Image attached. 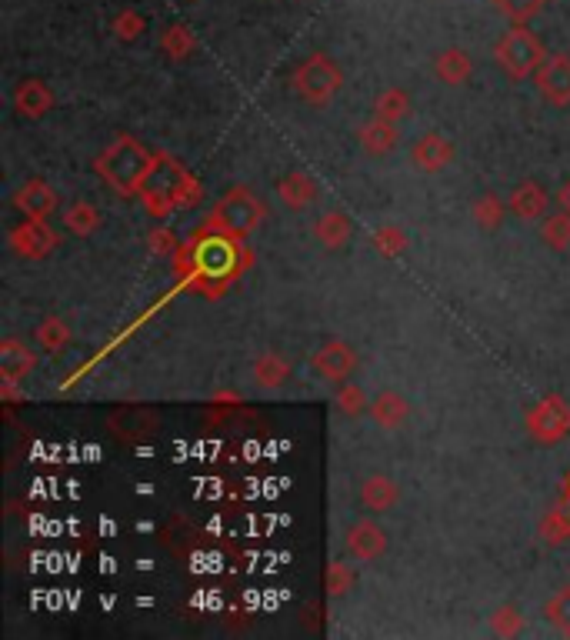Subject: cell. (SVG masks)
<instances>
[{"instance_id":"obj_1","label":"cell","mask_w":570,"mask_h":640,"mask_svg":"<svg viewBox=\"0 0 570 640\" xmlns=\"http://www.w3.org/2000/svg\"><path fill=\"white\" fill-rule=\"evenodd\" d=\"M154 154L134 140L130 134H120L104 147V154L97 157V177L104 180L110 190H117L120 197H140L147 174L154 170Z\"/></svg>"},{"instance_id":"obj_2","label":"cell","mask_w":570,"mask_h":640,"mask_svg":"<svg viewBox=\"0 0 570 640\" xmlns=\"http://www.w3.org/2000/svg\"><path fill=\"white\" fill-rule=\"evenodd\" d=\"M144 204L154 210V214H167L170 207L180 204H194L197 200V187L190 174L180 164H174L170 157H157L154 170L144 180V190H140Z\"/></svg>"},{"instance_id":"obj_3","label":"cell","mask_w":570,"mask_h":640,"mask_svg":"<svg viewBox=\"0 0 570 640\" xmlns=\"http://www.w3.org/2000/svg\"><path fill=\"white\" fill-rule=\"evenodd\" d=\"M494 60L510 80H527L547 60V47L534 30H527V24H514L494 44Z\"/></svg>"},{"instance_id":"obj_4","label":"cell","mask_w":570,"mask_h":640,"mask_svg":"<svg viewBox=\"0 0 570 640\" xmlns=\"http://www.w3.org/2000/svg\"><path fill=\"white\" fill-rule=\"evenodd\" d=\"M264 220V204L257 200V194L250 187H230L224 197L217 200L214 210L207 217V230H217V234L227 237H250Z\"/></svg>"},{"instance_id":"obj_5","label":"cell","mask_w":570,"mask_h":640,"mask_svg":"<svg viewBox=\"0 0 570 640\" xmlns=\"http://www.w3.org/2000/svg\"><path fill=\"white\" fill-rule=\"evenodd\" d=\"M340 87H344V70L330 54H310L294 70L297 97L310 107H327Z\"/></svg>"},{"instance_id":"obj_6","label":"cell","mask_w":570,"mask_h":640,"mask_svg":"<svg viewBox=\"0 0 570 640\" xmlns=\"http://www.w3.org/2000/svg\"><path fill=\"white\" fill-rule=\"evenodd\" d=\"M527 434L537 444H560L570 437V404L564 397H544L527 410Z\"/></svg>"},{"instance_id":"obj_7","label":"cell","mask_w":570,"mask_h":640,"mask_svg":"<svg viewBox=\"0 0 570 640\" xmlns=\"http://www.w3.org/2000/svg\"><path fill=\"white\" fill-rule=\"evenodd\" d=\"M310 367H314V374L320 380H327V384H344L357 370V350L350 347L347 340H327V344H320L314 354H310Z\"/></svg>"},{"instance_id":"obj_8","label":"cell","mask_w":570,"mask_h":640,"mask_svg":"<svg viewBox=\"0 0 570 640\" xmlns=\"http://www.w3.org/2000/svg\"><path fill=\"white\" fill-rule=\"evenodd\" d=\"M7 244L17 257L24 260H44L50 250L57 247V234L47 227V220H20L17 227H10Z\"/></svg>"},{"instance_id":"obj_9","label":"cell","mask_w":570,"mask_h":640,"mask_svg":"<svg viewBox=\"0 0 570 640\" xmlns=\"http://www.w3.org/2000/svg\"><path fill=\"white\" fill-rule=\"evenodd\" d=\"M10 204H14V210H17L20 217H27V220H47L57 210L60 197H57V190L50 187L44 177H30V180H24V184L14 190Z\"/></svg>"},{"instance_id":"obj_10","label":"cell","mask_w":570,"mask_h":640,"mask_svg":"<svg viewBox=\"0 0 570 640\" xmlns=\"http://www.w3.org/2000/svg\"><path fill=\"white\" fill-rule=\"evenodd\" d=\"M344 544L350 550V557L370 564V560H380L387 554V530L380 527L374 517H360L347 527Z\"/></svg>"},{"instance_id":"obj_11","label":"cell","mask_w":570,"mask_h":640,"mask_svg":"<svg viewBox=\"0 0 570 640\" xmlns=\"http://www.w3.org/2000/svg\"><path fill=\"white\" fill-rule=\"evenodd\" d=\"M410 167L420 170V174H440L450 160H454V144L437 134V130H427V134H420L414 144H410Z\"/></svg>"},{"instance_id":"obj_12","label":"cell","mask_w":570,"mask_h":640,"mask_svg":"<svg viewBox=\"0 0 570 640\" xmlns=\"http://www.w3.org/2000/svg\"><path fill=\"white\" fill-rule=\"evenodd\" d=\"M534 84L554 107H567L570 104V57L547 54V60L534 74Z\"/></svg>"},{"instance_id":"obj_13","label":"cell","mask_w":570,"mask_h":640,"mask_svg":"<svg viewBox=\"0 0 570 640\" xmlns=\"http://www.w3.org/2000/svg\"><path fill=\"white\" fill-rule=\"evenodd\" d=\"M14 110L17 117L24 120H44L50 110H54V90H50L40 77H24L20 84L14 87Z\"/></svg>"},{"instance_id":"obj_14","label":"cell","mask_w":570,"mask_h":640,"mask_svg":"<svg viewBox=\"0 0 570 640\" xmlns=\"http://www.w3.org/2000/svg\"><path fill=\"white\" fill-rule=\"evenodd\" d=\"M510 214L517 220H524V224H534V220H544L547 217V207H550V194L544 190V184H537V180H524V184L514 187V194H510Z\"/></svg>"},{"instance_id":"obj_15","label":"cell","mask_w":570,"mask_h":640,"mask_svg":"<svg viewBox=\"0 0 570 640\" xmlns=\"http://www.w3.org/2000/svg\"><path fill=\"white\" fill-rule=\"evenodd\" d=\"M277 197L287 210L300 214V210H307L317 200V180L304 174V170H290V174L277 180Z\"/></svg>"},{"instance_id":"obj_16","label":"cell","mask_w":570,"mask_h":640,"mask_svg":"<svg viewBox=\"0 0 570 640\" xmlns=\"http://www.w3.org/2000/svg\"><path fill=\"white\" fill-rule=\"evenodd\" d=\"M34 367H37V354L24 344V340H17V337L0 340V377H4L7 384L24 380Z\"/></svg>"},{"instance_id":"obj_17","label":"cell","mask_w":570,"mask_h":640,"mask_svg":"<svg viewBox=\"0 0 570 640\" xmlns=\"http://www.w3.org/2000/svg\"><path fill=\"white\" fill-rule=\"evenodd\" d=\"M434 74H437L440 84L464 87L470 80V74H474V60H470V54L464 47H447L434 57Z\"/></svg>"},{"instance_id":"obj_18","label":"cell","mask_w":570,"mask_h":640,"mask_svg":"<svg viewBox=\"0 0 570 640\" xmlns=\"http://www.w3.org/2000/svg\"><path fill=\"white\" fill-rule=\"evenodd\" d=\"M370 417H374L377 427L384 430H397L404 420L410 417V404L404 394H397V390H380V394L370 400Z\"/></svg>"},{"instance_id":"obj_19","label":"cell","mask_w":570,"mask_h":640,"mask_svg":"<svg viewBox=\"0 0 570 640\" xmlns=\"http://www.w3.org/2000/svg\"><path fill=\"white\" fill-rule=\"evenodd\" d=\"M397 500H400V487L387 474H370L364 477V484H360V504H364V510L387 514Z\"/></svg>"},{"instance_id":"obj_20","label":"cell","mask_w":570,"mask_h":640,"mask_svg":"<svg viewBox=\"0 0 570 640\" xmlns=\"http://www.w3.org/2000/svg\"><path fill=\"white\" fill-rule=\"evenodd\" d=\"M357 140H360V147H364L367 157H387L390 150L397 147V124L380 120V117H370L367 124L357 130Z\"/></svg>"},{"instance_id":"obj_21","label":"cell","mask_w":570,"mask_h":640,"mask_svg":"<svg viewBox=\"0 0 570 640\" xmlns=\"http://www.w3.org/2000/svg\"><path fill=\"white\" fill-rule=\"evenodd\" d=\"M250 377H254V384L260 390H277L287 384L290 360L280 354V350H264V354L254 360V367H250Z\"/></svg>"},{"instance_id":"obj_22","label":"cell","mask_w":570,"mask_h":640,"mask_svg":"<svg viewBox=\"0 0 570 640\" xmlns=\"http://www.w3.org/2000/svg\"><path fill=\"white\" fill-rule=\"evenodd\" d=\"M350 234H354V227H350V217L344 210H327L314 224V240L324 250H340L350 240Z\"/></svg>"},{"instance_id":"obj_23","label":"cell","mask_w":570,"mask_h":640,"mask_svg":"<svg viewBox=\"0 0 570 640\" xmlns=\"http://www.w3.org/2000/svg\"><path fill=\"white\" fill-rule=\"evenodd\" d=\"M194 50H197V37L187 24H170L164 34H160V54L167 60H174V64L187 60Z\"/></svg>"},{"instance_id":"obj_24","label":"cell","mask_w":570,"mask_h":640,"mask_svg":"<svg viewBox=\"0 0 570 640\" xmlns=\"http://www.w3.org/2000/svg\"><path fill=\"white\" fill-rule=\"evenodd\" d=\"M407 114H410V94L404 87L380 90L377 100H374V117L390 120V124H400V120H407Z\"/></svg>"},{"instance_id":"obj_25","label":"cell","mask_w":570,"mask_h":640,"mask_svg":"<svg viewBox=\"0 0 570 640\" xmlns=\"http://www.w3.org/2000/svg\"><path fill=\"white\" fill-rule=\"evenodd\" d=\"M64 227L70 230L74 237H90L97 234L100 227V210L94 204H87V200H77V204H70L64 210Z\"/></svg>"},{"instance_id":"obj_26","label":"cell","mask_w":570,"mask_h":640,"mask_svg":"<svg viewBox=\"0 0 570 640\" xmlns=\"http://www.w3.org/2000/svg\"><path fill=\"white\" fill-rule=\"evenodd\" d=\"M507 207L510 204H504V200H500L497 194H480L477 200H474V207H470V214H474V224L480 227V230H497L500 224H504V217H507Z\"/></svg>"},{"instance_id":"obj_27","label":"cell","mask_w":570,"mask_h":640,"mask_svg":"<svg viewBox=\"0 0 570 640\" xmlns=\"http://www.w3.org/2000/svg\"><path fill=\"white\" fill-rule=\"evenodd\" d=\"M144 30H147V17L134 7L117 10L114 20H110V34H114L120 44H134V40L144 37Z\"/></svg>"},{"instance_id":"obj_28","label":"cell","mask_w":570,"mask_h":640,"mask_svg":"<svg viewBox=\"0 0 570 640\" xmlns=\"http://www.w3.org/2000/svg\"><path fill=\"white\" fill-rule=\"evenodd\" d=\"M544 620L564 637H570V584L557 587L554 594L544 600Z\"/></svg>"},{"instance_id":"obj_29","label":"cell","mask_w":570,"mask_h":640,"mask_svg":"<svg viewBox=\"0 0 570 640\" xmlns=\"http://www.w3.org/2000/svg\"><path fill=\"white\" fill-rule=\"evenodd\" d=\"M40 350H47V354H60L67 344H70V327L64 324L60 317H44L34 330Z\"/></svg>"},{"instance_id":"obj_30","label":"cell","mask_w":570,"mask_h":640,"mask_svg":"<svg viewBox=\"0 0 570 640\" xmlns=\"http://www.w3.org/2000/svg\"><path fill=\"white\" fill-rule=\"evenodd\" d=\"M370 244H374V250L380 257H387V260H394L400 257L407 250L410 244V237H407V230H400L397 224H384V227H377L374 230V237H370Z\"/></svg>"},{"instance_id":"obj_31","label":"cell","mask_w":570,"mask_h":640,"mask_svg":"<svg viewBox=\"0 0 570 640\" xmlns=\"http://www.w3.org/2000/svg\"><path fill=\"white\" fill-rule=\"evenodd\" d=\"M334 404L344 417H360L370 410V400L364 394V387L354 384V380H344V384H337V394H334Z\"/></svg>"},{"instance_id":"obj_32","label":"cell","mask_w":570,"mask_h":640,"mask_svg":"<svg viewBox=\"0 0 570 640\" xmlns=\"http://www.w3.org/2000/svg\"><path fill=\"white\" fill-rule=\"evenodd\" d=\"M540 237H544L547 247L567 250L570 247V214L567 210H557L554 217H544V227H540Z\"/></svg>"},{"instance_id":"obj_33","label":"cell","mask_w":570,"mask_h":640,"mask_svg":"<svg viewBox=\"0 0 570 640\" xmlns=\"http://www.w3.org/2000/svg\"><path fill=\"white\" fill-rule=\"evenodd\" d=\"M524 630V614L514 604H504L490 614V634L494 637H517Z\"/></svg>"},{"instance_id":"obj_34","label":"cell","mask_w":570,"mask_h":640,"mask_svg":"<svg viewBox=\"0 0 570 640\" xmlns=\"http://www.w3.org/2000/svg\"><path fill=\"white\" fill-rule=\"evenodd\" d=\"M354 590V570H350L347 560H330L327 564V597L337 600Z\"/></svg>"},{"instance_id":"obj_35","label":"cell","mask_w":570,"mask_h":640,"mask_svg":"<svg viewBox=\"0 0 570 640\" xmlns=\"http://www.w3.org/2000/svg\"><path fill=\"white\" fill-rule=\"evenodd\" d=\"M494 4L507 20H514V24H527V20H534L550 0H494Z\"/></svg>"},{"instance_id":"obj_36","label":"cell","mask_w":570,"mask_h":640,"mask_svg":"<svg viewBox=\"0 0 570 640\" xmlns=\"http://www.w3.org/2000/svg\"><path fill=\"white\" fill-rule=\"evenodd\" d=\"M567 534H570V520L564 517V510L547 514L544 524H540V537H544V544H560V540H567Z\"/></svg>"},{"instance_id":"obj_37","label":"cell","mask_w":570,"mask_h":640,"mask_svg":"<svg viewBox=\"0 0 570 640\" xmlns=\"http://www.w3.org/2000/svg\"><path fill=\"white\" fill-rule=\"evenodd\" d=\"M557 204H560V210H567L570 214V180H564V187L557 190Z\"/></svg>"},{"instance_id":"obj_38","label":"cell","mask_w":570,"mask_h":640,"mask_svg":"<svg viewBox=\"0 0 570 640\" xmlns=\"http://www.w3.org/2000/svg\"><path fill=\"white\" fill-rule=\"evenodd\" d=\"M187 4H197V0H187Z\"/></svg>"}]
</instances>
